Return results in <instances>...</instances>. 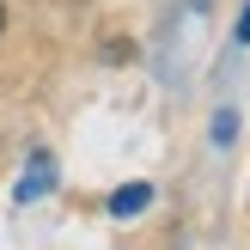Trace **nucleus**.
<instances>
[{
  "instance_id": "f257e3e1",
  "label": "nucleus",
  "mask_w": 250,
  "mask_h": 250,
  "mask_svg": "<svg viewBox=\"0 0 250 250\" xmlns=\"http://www.w3.org/2000/svg\"><path fill=\"white\" fill-rule=\"evenodd\" d=\"M146 202H153V189H146V183H122V189L110 195V214H141Z\"/></svg>"
},
{
  "instance_id": "f03ea898",
  "label": "nucleus",
  "mask_w": 250,
  "mask_h": 250,
  "mask_svg": "<svg viewBox=\"0 0 250 250\" xmlns=\"http://www.w3.org/2000/svg\"><path fill=\"white\" fill-rule=\"evenodd\" d=\"M43 189H49V159H37V165H31V177L19 183V195L31 202V195H43Z\"/></svg>"
},
{
  "instance_id": "7ed1b4c3",
  "label": "nucleus",
  "mask_w": 250,
  "mask_h": 250,
  "mask_svg": "<svg viewBox=\"0 0 250 250\" xmlns=\"http://www.w3.org/2000/svg\"><path fill=\"white\" fill-rule=\"evenodd\" d=\"M232 134H238V116H232V110H220V116H214V141H220V146H226V141H232Z\"/></svg>"
},
{
  "instance_id": "20e7f679",
  "label": "nucleus",
  "mask_w": 250,
  "mask_h": 250,
  "mask_svg": "<svg viewBox=\"0 0 250 250\" xmlns=\"http://www.w3.org/2000/svg\"><path fill=\"white\" fill-rule=\"evenodd\" d=\"M238 43H250V6H244V19H238Z\"/></svg>"
},
{
  "instance_id": "39448f33",
  "label": "nucleus",
  "mask_w": 250,
  "mask_h": 250,
  "mask_svg": "<svg viewBox=\"0 0 250 250\" xmlns=\"http://www.w3.org/2000/svg\"><path fill=\"white\" fill-rule=\"evenodd\" d=\"M0 31H6V6H0Z\"/></svg>"
}]
</instances>
